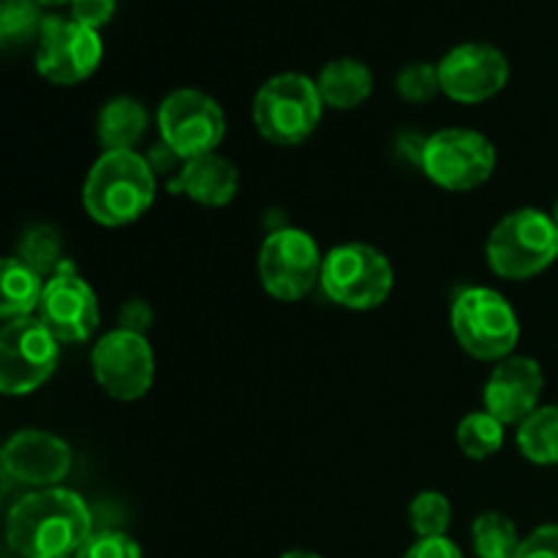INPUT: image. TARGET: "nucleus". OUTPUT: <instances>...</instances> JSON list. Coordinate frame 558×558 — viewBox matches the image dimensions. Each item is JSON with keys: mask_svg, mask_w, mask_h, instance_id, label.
<instances>
[{"mask_svg": "<svg viewBox=\"0 0 558 558\" xmlns=\"http://www.w3.org/2000/svg\"><path fill=\"white\" fill-rule=\"evenodd\" d=\"M147 131V109L131 96H118L98 112V142L104 153L134 150Z\"/></svg>", "mask_w": 558, "mask_h": 558, "instance_id": "19", "label": "nucleus"}, {"mask_svg": "<svg viewBox=\"0 0 558 558\" xmlns=\"http://www.w3.org/2000/svg\"><path fill=\"white\" fill-rule=\"evenodd\" d=\"M396 90L403 101L409 104H428L434 101L441 93L439 82V65L425 63V60H417V63H409L398 71Z\"/></svg>", "mask_w": 558, "mask_h": 558, "instance_id": "27", "label": "nucleus"}, {"mask_svg": "<svg viewBox=\"0 0 558 558\" xmlns=\"http://www.w3.org/2000/svg\"><path fill=\"white\" fill-rule=\"evenodd\" d=\"M450 327L461 349L485 363L510 357L521 338L515 308L507 298L488 287H469L458 292L450 308Z\"/></svg>", "mask_w": 558, "mask_h": 558, "instance_id": "4", "label": "nucleus"}, {"mask_svg": "<svg viewBox=\"0 0 558 558\" xmlns=\"http://www.w3.org/2000/svg\"><path fill=\"white\" fill-rule=\"evenodd\" d=\"M3 472L31 488H58L71 472V447L47 430H16L3 447Z\"/></svg>", "mask_w": 558, "mask_h": 558, "instance_id": "15", "label": "nucleus"}, {"mask_svg": "<svg viewBox=\"0 0 558 558\" xmlns=\"http://www.w3.org/2000/svg\"><path fill=\"white\" fill-rule=\"evenodd\" d=\"M322 112H325V101H322L316 80L294 74V71L270 76L256 90L254 107H251L259 136L281 147L308 140L319 125Z\"/></svg>", "mask_w": 558, "mask_h": 558, "instance_id": "5", "label": "nucleus"}, {"mask_svg": "<svg viewBox=\"0 0 558 558\" xmlns=\"http://www.w3.org/2000/svg\"><path fill=\"white\" fill-rule=\"evenodd\" d=\"M76 558H142V548L123 532H93Z\"/></svg>", "mask_w": 558, "mask_h": 558, "instance_id": "28", "label": "nucleus"}, {"mask_svg": "<svg viewBox=\"0 0 558 558\" xmlns=\"http://www.w3.org/2000/svg\"><path fill=\"white\" fill-rule=\"evenodd\" d=\"M150 322H153V314L145 303H140V300L125 303L123 316H120V327H123V330H134L145 336V327L150 325Z\"/></svg>", "mask_w": 558, "mask_h": 558, "instance_id": "32", "label": "nucleus"}, {"mask_svg": "<svg viewBox=\"0 0 558 558\" xmlns=\"http://www.w3.org/2000/svg\"><path fill=\"white\" fill-rule=\"evenodd\" d=\"M65 558H76V556H65Z\"/></svg>", "mask_w": 558, "mask_h": 558, "instance_id": "37", "label": "nucleus"}, {"mask_svg": "<svg viewBox=\"0 0 558 558\" xmlns=\"http://www.w3.org/2000/svg\"><path fill=\"white\" fill-rule=\"evenodd\" d=\"M41 272H36L33 267H27L25 262L16 259V256H5L3 259V298H0V316L5 322L25 319V316L38 314V305H41L44 287Z\"/></svg>", "mask_w": 558, "mask_h": 558, "instance_id": "20", "label": "nucleus"}, {"mask_svg": "<svg viewBox=\"0 0 558 558\" xmlns=\"http://www.w3.org/2000/svg\"><path fill=\"white\" fill-rule=\"evenodd\" d=\"M156 199V172L134 150L104 153L82 185V205L101 227H125L147 213Z\"/></svg>", "mask_w": 558, "mask_h": 558, "instance_id": "2", "label": "nucleus"}, {"mask_svg": "<svg viewBox=\"0 0 558 558\" xmlns=\"http://www.w3.org/2000/svg\"><path fill=\"white\" fill-rule=\"evenodd\" d=\"M441 93L458 104H483L505 90L510 80V60L499 47L466 41L452 47L439 60Z\"/></svg>", "mask_w": 558, "mask_h": 558, "instance_id": "13", "label": "nucleus"}, {"mask_svg": "<svg viewBox=\"0 0 558 558\" xmlns=\"http://www.w3.org/2000/svg\"><path fill=\"white\" fill-rule=\"evenodd\" d=\"M60 341L38 316L5 322L0 332V390L3 396H31L52 379Z\"/></svg>", "mask_w": 558, "mask_h": 558, "instance_id": "8", "label": "nucleus"}, {"mask_svg": "<svg viewBox=\"0 0 558 558\" xmlns=\"http://www.w3.org/2000/svg\"><path fill=\"white\" fill-rule=\"evenodd\" d=\"M114 5L118 0H71V20L98 31L114 16Z\"/></svg>", "mask_w": 558, "mask_h": 558, "instance_id": "30", "label": "nucleus"}, {"mask_svg": "<svg viewBox=\"0 0 558 558\" xmlns=\"http://www.w3.org/2000/svg\"><path fill=\"white\" fill-rule=\"evenodd\" d=\"M38 5H60V3H71V0H36Z\"/></svg>", "mask_w": 558, "mask_h": 558, "instance_id": "35", "label": "nucleus"}, {"mask_svg": "<svg viewBox=\"0 0 558 558\" xmlns=\"http://www.w3.org/2000/svg\"><path fill=\"white\" fill-rule=\"evenodd\" d=\"M93 534L85 499L69 488H44L11 507L5 523L9 548L22 558H65Z\"/></svg>", "mask_w": 558, "mask_h": 558, "instance_id": "1", "label": "nucleus"}, {"mask_svg": "<svg viewBox=\"0 0 558 558\" xmlns=\"http://www.w3.org/2000/svg\"><path fill=\"white\" fill-rule=\"evenodd\" d=\"M158 134L183 161L210 156L227 136V114L207 93L183 87L169 93L158 107Z\"/></svg>", "mask_w": 558, "mask_h": 558, "instance_id": "9", "label": "nucleus"}, {"mask_svg": "<svg viewBox=\"0 0 558 558\" xmlns=\"http://www.w3.org/2000/svg\"><path fill=\"white\" fill-rule=\"evenodd\" d=\"M325 256L308 232L298 227H281L265 238L259 248V281L270 298L281 303H298L322 281Z\"/></svg>", "mask_w": 558, "mask_h": 558, "instance_id": "7", "label": "nucleus"}, {"mask_svg": "<svg viewBox=\"0 0 558 558\" xmlns=\"http://www.w3.org/2000/svg\"><path fill=\"white\" fill-rule=\"evenodd\" d=\"M322 289L336 305L349 311L379 308L396 287L390 259L368 243H343L327 251Z\"/></svg>", "mask_w": 558, "mask_h": 558, "instance_id": "6", "label": "nucleus"}, {"mask_svg": "<svg viewBox=\"0 0 558 558\" xmlns=\"http://www.w3.org/2000/svg\"><path fill=\"white\" fill-rule=\"evenodd\" d=\"M452 521V505L439 490H423L409 505V523L420 539L447 537Z\"/></svg>", "mask_w": 558, "mask_h": 558, "instance_id": "25", "label": "nucleus"}, {"mask_svg": "<svg viewBox=\"0 0 558 558\" xmlns=\"http://www.w3.org/2000/svg\"><path fill=\"white\" fill-rule=\"evenodd\" d=\"M172 194L189 196L202 207H223L238 196L240 172L229 158L210 153V156L185 161L183 169L167 183Z\"/></svg>", "mask_w": 558, "mask_h": 558, "instance_id": "17", "label": "nucleus"}, {"mask_svg": "<svg viewBox=\"0 0 558 558\" xmlns=\"http://www.w3.org/2000/svg\"><path fill=\"white\" fill-rule=\"evenodd\" d=\"M403 558H463V554L450 537H428L417 539Z\"/></svg>", "mask_w": 558, "mask_h": 558, "instance_id": "31", "label": "nucleus"}, {"mask_svg": "<svg viewBox=\"0 0 558 558\" xmlns=\"http://www.w3.org/2000/svg\"><path fill=\"white\" fill-rule=\"evenodd\" d=\"M554 221H556V227H558V202H556V207H554Z\"/></svg>", "mask_w": 558, "mask_h": 558, "instance_id": "36", "label": "nucleus"}, {"mask_svg": "<svg viewBox=\"0 0 558 558\" xmlns=\"http://www.w3.org/2000/svg\"><path fill=\"white\" fill-rule=\"evenodd\" d=\"M47 16L41 14L36 0H0V38L5 47L27 44L41 36Z\"/></svg>", "mask_w": 558, "mask_h": 558, "instance_id": "24", "label": "nucleus"}, {"mask_svg": "<svg viewBox=\"0 0 558 558\" xmlns=\"http://www.w3.org/2000/svg\"><path fill=\"white\" fill-rule=\"evenodd\" d=\"M16 259L25 262L36 272L47 276L54 267L63 265L60 259V238L52 227H33L27 229L25 238L20 240V254Z\"/></svg>", "mask_w": 558, "mask_h": 558, "instance_id": "26", "label": "nucleus"}, {"mask_svg": "<svg viewBox=\"0 0 558 558\" xmlns=\"http://www.w3.org/2000/svg\"><path fill=\"white\" fill-rule=\"evenodd\" d=\"M456 441L463 456L472 461H485L505 445V423L490 412H472L458 423Z\"/></svg>", "mask_w": 558, "mask_h": 558, "instance_id": "22", "label": "nucleus"}, {"mask_svg": "<svg viewBox=\"0 0 558 558\" xmlns=\"http://www.w3.org/2000/svg\"><path fill=\"white\" fill-rule=\"evenodd\" d=\"M93 376L98 387L114 401H136L147 396L156 379V354L142 332L118 330L107 332L93 347Z\"/></svg>", "mask_w": 558, "mask_h": 558, "instance_id": "11", "label": "nucleus"}, {"mask_svg": "<svg viewBox=\"0 0 558 558\" xmlns=\"http://www.w3.org/2000/svg\"><path fill=\"white\" fill-rule=\"evenodd\" d=\"M545 376L537 360L510 354L490 371L485 381V412L494 414L505 425H521L539 409Z\"/></svg>", "mask_w": 558, "mask_h": 558, "instance_id": "16", "label": "nucleus"}, {"mask_svg": "<svg viewBox=\"0 0 558 558\" xmlns=\"http://www.w3.org/2000/svg\"><path fill=\"white\" fill-rule=\"evenodd\" d=\"M425 145H428V136H420V134H401L398 136L396 147L398 153H401L403 158H407L409 163H417V167H423V156H425Z\"/></svg>", "mask_w": 558, "mask_h": 558, "instance_id": "33", "label": "nucleus"}, {"mask_svg": "<svg viewBox=\"0 0 558 558\" xmlns=\"http://www.w3.org/2000/svg\"><path fill=\"white\" fill-rule=\"evenodd\" d=\"M420 169L439 189L472 191L494 174L496 150L480 131L445 129L428 136Z\"/></svg>", "mask_w": 558, "mask_h": 558, "instance_id": "10", "label": "nucleus"}, {"mask_svg": "<svg viewBox=\"0 0 558 558\" xmlns=\"http://www.w3.org/2000/svg\"><path fill=\"white\" fill-rule=\"evenodd\" d=\"M316 87H319L325 107L347 112V109H357L368 101L374 93V74L360 60L338 58L319 71Z\"/></svg>", "mask_w": 558, "mask_h": 558, "instance_id": "18", "label": "nucleus"}, {"mask_svg": "<svg viewBox=\"0 0 558 558\" xmlns=\"http://www.w3.org/2000/svg\"><path fill=\"white\" fill-rule=\"evenodd\" d=\"M104 58L98 31L63 16H47L36 41V71L52 85H76L96 74Z\"/></svg>", "mask_w": 558, "mask_h": 558, "instance_id": "12", "label": "nucleus"}, {"mask_svg": "<svg viewBox=\"0 0 558 558\" xmlns=\"http://www.w3.org/2000/svg\"><path fill=\"white\" fill-rule=\"evenodd\" d=\"M490 270L507 281L539 276L558 259V227L554 216L521 207L501 218L485 245Z\"/></svg>", "mask_w": 558, "mask_h": 558, "instance_id": "3", "label": "nucleus"}, {"mask_svg": "<svg viewBox=\"0 0 558 558\" xmlns=\"http://www.w3.org/2000/svg\"><path fill=\"white\" fill-rule=\"evenodd\" d=\"M472 545L480 558H512L521 537L515 523L501 512H483L472 523Z\"/></svg>", "mask_w": 558, "mask_h": 558, "instance_id": "23", "label": "nucleus"}, {"mask_svg": "<svg viewBox=\"0 0 558 558\" xmlns=\"http://www.w3.org/2000/svg\"><path fill=\"white\" fill-rule=\"evenodd\" d=\"M515 445L526 461L558 466V407H539L518 425Z\"/></svg>", "mask_w": 558, "mask_h": 558, "instance_id": "21", "label": "nucleus"}, {"mask_svg": "<svg viewBox=\"0 0 558 558\" xmlns=\"http://www.w3.org/2000/svg\"><path fill=\"white\" fill-rule=\"evenodd\" d=\"M278 558H322V556L311 554V550H287V554L278 556Z\"/></svg>", "mask_w": 558, "mask_h": 558, "instance_id": "34", "label": "nucleus"}, {"mask_svg": "<svg viewBox=\"0 0 558 558\" xmlns=\"http://www.w3.org/2000/svg\"><path fill=\"white\" fill-rule=\"evenodd\" d=\"M512 558H558V523H545L521 539Z\"/></svg>", "mask_w": 558, "mask_h": 558, "instance_id": "29", "label": "nucleus"}, {"mask_svg": "<svg viewBox=\"0 0 558 558\" xmlns=\"http://www.w3.org/2000/svg\"><path fill=\"white\" fill-rule=\"evenodd\" d=\"M38 319L60 343H82L98 327V300L87 281H82L71 265H60V270L44 287Z\"/></svg>", "mask_w": 558, "mask_h": 558, "instance_id": "14", "label": "nucleus"}]
</instances>
